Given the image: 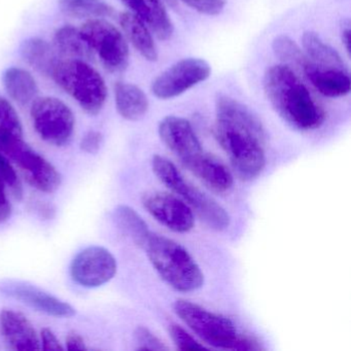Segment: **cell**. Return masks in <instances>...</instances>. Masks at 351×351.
<instances>
[{"mask_svg":"<svg viewBox=\"0 0 351 351\" xmlns=\"http://www.w3.org/2000/svg\"><path fill=\"white\" fill-rule=\"evenodd\" d=\"M102 141H104V137H102L101 133L91 130L86 133L85 136L82 138L80 147L85 153L96 154L101 147Z\"/></svg>","mask_w":351,"mask_h":351,"instance_id":"d6a6232c","label":"cell"},{"mask_svg":"<svg viewBox=\"0 0 351 351\" xmlns=\"http://www.w3.org/2000/svg\"><path fill=\"white\" fill-rule=\"evenodd\" d=\"M152 168L156 176L186 202L209 228L223 231L229 227L231 219L227 210L215 199L189 182L170 160L162 156H154Z\"/></svg>","mask_w":351,"mask_h":351,"instance_id":"5b68a950","label":"cell"},{"mask_svg":"<svg viewBox=\"0 0 351 351\" xmlns=\"http://www.w3.org/2000/svg\"><path fill=\"white\" fill-rule=\"evenodd\" d=\"M81 32L96 53L106 71L122 73L128 66L129 49L124 36L118 28L104 19L87 20Z\"/></svg>","mask_w":351,"mask_h":351,"instance_id":"9c48e42d","label":"cell"},{"mask_svg":"<svg viewBox=\"0 0 351 351\" xmlns=\"http://www.w3.org/2000/svg\"><path fill=\"white\" fill-rule=\"evenodd\" d=\"M22 59L42 75L51 77L59 63L58 52L42 38H28L20 47Z\"/></svg>","mask_w":351,"mask_h":351,"instance_id":"44dd1931","label":"cell"},{"mask_svg":"<svg viewBox=\"0 0 351 351\" xmlns=\"http://www.w3.org/2000/svg\"><path fill=\"white\" fill-rule=\"evenodd\" d=\"M215 136L240 180L250 182L262 173L266 131L260 119H217Z\"/></svg>","mask_w":351,"mask_h":351,"instance_id":"7a4b0ae2","label":"cell"},{"mask_svg":"<svg viewBox=\"0 0 351 351\" xmlns=\"http://www.w3.org/2000/svg\"><path fill=\"white\" fill-rule=\"evenodd\" d=\"M0 330L12 350L34 351L42 349L36 328L21 312L3 309L0 313Z\"/></svg>","mask_w":351,"mask_h":351,"instance_id":"9a60e30c","label":"cell"},{"mask_svg":"<svg viewBox=\"0 0 351 351\" xmlns=\"http://www.w3.org/2000/svg\"><path fill=\"white\" fill-rule=\"evenodd\" d=\"M176 315L206 344L225 350L258 349L254 341L238 332L231 319L186 300L174 302Z\"/></svg>","mask_w":351,"mask_h":351,"instance_id":"277c9868","label":"cell"},{"mask_svg":"<svg viewBox=\"0 0 351 351\" xmlns=\"http://www.w3.org/2000/svg\"><path fill=\"white\" fill-rule=\"evenodd\" d=\"M66 349L71 351L86 350L87 346H86L85 340L81 335L77 334V332H71L66 338Z\"/></svg>","mask_w":351,"mask_h":351,"instance_id":"d590c367","label":"cell"},{"mask_svg":"<svg viewBox=\"0 0 351 351\" xmlns=\"http://www.w3.org/2000/svg\"><path fill=\"white\" fill-rule=\"evenodd\" d=\"M12 215V205L5 191V182L0 178V223H5Z\"/></svg>","mask_w":351,"mask_h":351,"instance_id":"e575fe53","label":"cell"},{"mask_svg":"<svg viewBox=\"0 0 351 351\" xmlns=\"http://www.w3.org/2000/svg\"><path fill=\"white\" fill-rule=\"evenodd\" d=\"M182 165L215 192L227 193L233 186V174L229 168L204 151Z\"/></svg>","mask_w":351,"mask_h":351,"instance_id":"2e32d148","label":"cell"},{"mask_svg":"<svg viewBox=\"0 0 351 351\" xmlns=\"http://www.w3.org/2000/svg\"><path fill=\"white\" fill-rule=\"evenodd\" d=\"M143 248L158 274L172 289L192 293L204 285V275L196 261L174 240L152 233Z\"/></svg>","mask_w":351,"mask_h":351,"instance_id":"3957f363","label":"cell"},{"mask_svg":"<svg viewBox=\"0 0 351 351\" xmlns=\"http://www.w3.org/2000/svg\"><path fill=\"white\" fill-rule=\"evenodd\" d=\"M118 270L114 254L102 246H89L80 252L71 265V276L75 282L94 289L112 280Z\"/></svg>","mask_w":351,"mask_h":351,"instance_id":"8fae6325","label":"cell"},{"mask_svg":"<svg viewBox=\"0 0 351 351\" xmlns=\"http://www.w3.org/2000/svg\"><path fill=\"white\" fill-rule=\"evenodd\" d=\"M273 52L275 56L285 64L295 65L303 69L308 58L302 49L287 36H278L272 43Z\"/></svg>","mask_w":351,"mask_h":351,"instance_id":"4316f807","label":"cell"},{"mask_svg":"<svg viewBox=\"0 0 351 351\" xmlns=\"http://www.w3.org/2000/svg\"><path fill=\"white\" fill-rule=\"evenodd\" d=\"M0 152L18 166L32 188L47 194H52L60 188L58 170L26 143L23 136L0 133Z\"/></svg>","mask_w":351,"mask_h":351,"instance_id":"52a82bcc","label":"cell"},{"mask_svg":"<svg viewBox=\"0 0 351 351\" xmlns=\"http://www.w3.org/2000/svg\"><path fill=\"white\" fill-rule=\"evenodd\" d=\"M191 9L207 16H217L225 9L227 0H182Z\"/></svg>","mask_w":351,"mask_h":351,"instance_id":"1f68e13d","label":"cell"},{"mask_svg":"<svg viewBox=\"0 0 351 351\" xmlns=\"http://www.w3.org/2000/svg\"><path fill=\"white\" fill-rule=\"evenodd\" d=\"M0 291L47 315L69 318L75 314L71 304L24 281H3L0 283Z\"/></svg>","mask_w":351,"mask_h":351,"instance_id":"4fadbf2b","label":"cell"},{"mask_svg":"<svg viewBox=\"0 0 351 351\" xmlns=\"http://www.w3.org/2000/svg\"><path fill=\"white\" fill-rule=\"evenodd\" d=\"M119 21L135 50L147 61H157L159 54L149 27L136 16L128 12L121 14Z\"/></svg>","mask_w":351,"mask_h":351,"instance_id":"ffe728a7","label":"cell"},{"mask_svg":"<svg viewBox=\"0 0 351 351\" xmlns=\"http://www.w3.org/2000/svg\"><path fill=\"white\" fill-rule=\"evenodd\" d=\"M32 125L38 136L49 145L63 147L75 131V116L71 108L56 97H36L30 108Z\"/></svg>","mask_w":351,"mask_h":351,"instance_id":"ba28073f","label":"cell"},{"mask_svg":"<svg viewBox=\"0 0 351 351\" xmlns=\"http://www.w3.org/2000/svg\"><path fill=\"white\" fill-rule=\"evenodd\" d=\"M63 14L77 19H104L114 15V8L104 0H59Z\"/></svg>","mask_w":351,"mask_h":351,"instance_id":"484cf974","label":"cell"},{"mask_svg":"<svg viewBox=\"0 0 351 351\" xmlns=\"http://www.w3.org/2000/svg\"><path fill=\"white\" fill-rule=\"evenodd\" d=\"M302 71L309 83L326 97H343L350 92V77L346 69L320 66L308 59Z\"/></svg>","mask_w":351,"mask_h":351,"instance_id":"e0dca14e","label":"cell"},{"mask_svg":"<svg viewBox=\"0 0 351 351\" xmlns=\"http://www.w3.org/2000/svg\"><path fill=\"white\" fill-rule=\"evenodd\" d=\"M342 42L344 45L345 49H346L347 53L350 54V47H351V32L350 28L347 27L343 30L342 32Z\"/></svg>","mask_w":351,"mask_h":351,"instance_id":"8d00e7d4","label":"cell"},{"mask_svg":"<svg viewBox=\"0 0 351 351\" xmlns=\"http://www.w3.org/2000/svg\"><path fill=\"white\" fill-rule=\"evenodd\" d=\"M210 73V65L203 59H182L154 80L152 92L159 99H172L206 81Z\"/></svg>","mask_w":351,"mask_h":351,"instance_id":"30bf717a","label":"cell"},{"mask_svg":"<svg viewBox=\"0 0 351 351\" xmlns=\"http://www.w3.org/2000/svg\"><path fill=\"white\" fill-rule=\"evenodd\" d=\"M3 87L8 95L21 106L34 101L38 95V86L29 71L11 67L3 73Z\"/></svg>","mask_w":351,"mask_h":351,"instance_id":"603a6c76","label":"cell"},{"mask_svg":"<svg viewBox=\"0 0 351 351\" xmlns=\"http://www.w3.org/2000/svg\"><path fill=\"white\" fill-rule=\"evenodd\" d=\"M51 77L87 114L96 116L101 112L108 88L104 77L89 63L73 59L60 60Z\"/></svg>","mask_w":351,"mask_h":351,"instance_id":"8992f818","label":"cell"},{"mask_svg":"<svg viewBox=\"0 0 351 351\" xmlns=\"http://www.w3.org/2000/svg\"><path fill=\"white\" fill-rule=\"evenodd\" d=\"M143 205L164 227L176 233H186L195 225L194 211L176 195L164 192L147 193Z\"/></svg>","mask_w":351,"mask_h":351,"instance_id":"7c38bea8","label":"cell"},{"mask_svg":"<svg viewBox=\"0 0 351 351\" xmlns=\"http://www.w3.org/2000/svg\"><path fill=\"white\" fill-rule=\"evenodd\" d=\"M0 133L23 136V128L17 112L3 96H0Z\"/></svg>","mask_w":351,"mask_h":351,"instance_id":"83f0119b","label":"cell"},{"mask_svg":"<svg viewBox=\"0 0 351 351\" xmlns=\"http://www.w3.org/2000/svg\"><path fill=\"white\" fill-rule=\"evenodd\" d=\"M159 135L164 145L180 159L182 164L203 152L194 128L186 119L166 117L160 122Z\"/></svg>","mask_w":351,"mask_h":351,"instance_id":"5bb4252c","label":"cell"},{"mask_svg":"<svg viewBox=\"0 0 351 351\" xmlns=\"http://www.w3.org/2000/svg\"><path fill=\"white\" fill-rule=\"evenodd\" d=\"M169 334L173 340L174 344L178 346L180 350H186V349H205L206 347L201 344L200 342L193 338L189 332L182 326L178 324H172L169 326Z\"/></svg>","mask_w":351,"mask_h":351,"instance_id":"f546056e","label":"cell"},{"mask_svg":"<svg viewBox=\"0 0 351 351\" xmlns=\"http://www.w3.org/2000/svg\"><path fill=\"white\" fill-rule=\"evenodd\" d=\"M302 46L304 53L311 62L324 67L346 69L340 54L330 45L324 43L315 32H304L302 36Z\"/></svg>","mask_w":351,"mask_h":351,"instance_id":"d4e9b609","label":"cell"},{"mask_svg":"<svg viewBox=\"0 0 351 351\" xmlns=\"http://www.w3.org/2000/svg\"><path fill=\"white\" fill-rule=\"evenodd\" d=\"M117 110L127 121L141 120L149 110V99L145 92L133 84L119 82L114 86Z\"/></svg>","mask_w":351,"mask_h":351,"instance_id":"d6986e66","label":"cell"},{"mask_svg":"<svg viewBox=\"0 0 351 351\" xmlns=\"http://www.w3.org/2000/svg\"><path fill=\"white\" fill-rule=\"evenodd\" d=\"M160 40H168L174 27L162 0H121Z\"/></svg>","mask_w":351,"mask_h":351,"instance_id":"ac0fdd59","label":"cell"},{"mask_svg":"<svg viewBox=\"0 0 351 351\" xmlns=\"http://www.w3.org/2000/svg\"><path fill=\"white\" fill-rule=\"evenodd\" d=\"M0 178H3L8 186L11 189L14 197L18 200L23 196V188L18 178L17 172L14 169L9 158L0 152Z\"/></svg>","mask_w":351,"mask_h":351,"instance_id":"f1b7e54d","label":"cell"},{"mask_svg":"<svg viewBox=\"0 0 351 351\" xmlns=\"http://www.w3.org/2000/svg\"><path fill=\"white\" fill-rule=\"evenodd\" d=\"M117 227L138 247H145L152 232L143 217L130 206L119 205L112 213Z\"/></svg>","mask_w":351,"mask_h":351,"instance_id":"cb8c5ba5","label":"cell"},{"mask_svg":"<svg viewBox=\"0 0 351 351\" xmlns=\"http://www.w3.org/2000/svg\"><path fill=\"white\" fill-rule=\"evenodd\" d=\"M54 48L58 54L67 59L88 62L94 57L93 51L81 30L71 25L63 26L57 30L54 36Z\"/></svg>","mask_w":351,"mask_h":351,"instance_id":"7402d4cb","label":"cell"},{"mask_svg":"<svg viewBox=\"0 0 351 351\" xmlns=\"http://www.w3.org/2000/svg\"><path fill=\"white\" fill-rule=\"evenodd\" d=\"M264 90L275 112L293 128L311 131L324 124L326 112L289 65L267 69Z\"/></svg>","mask_w":351,"mask_h":351,"instance_id":"6da1fadb","label":"cell"},{"mask_svg":"<svg viewBox=\"0 0 351 351\" xmlns=\"http://www.w3.org/2000/svg\"><path fill=\"white\" fill-rule=\"evenodd\" d=\"M40 347H42V349H44V350H64V347L61 345L60 341L58 340L56 335H55L50 328H43L42 332H40Z\"/></svg>","mask_w":351,"mask_h":351,"instance_id":"836d02e7","label":"cell"},{"mask_svg":"<svg viewBox=\"0 0 351 351\" xmlns=\"http://www.w3.org/2000/svg\"><path fill=\"white\" fill-rule=\"evenodd\" d=\"M164 1H165V3H167L168 5H176V0H164Z\"/></svg>","mask_w":351,"mask_h":351,"instance_id":"74e56055","label":"cell"},{"mask_svg":"<svg viewBox=\"0 0 351 351\" xmlns=\"http://www.w3.org/2000/svg\"><path fill=\"white\" fill-rule=\"evenodd\" d=\"M135 340L139 345L138 350H166L167 347L157 336L145 326H138L134 332Z\"/></svg>","mask_w":351,"mask_h":351,"instance_id":"4dcf8cb0","label":"cell"}]
</instances>
